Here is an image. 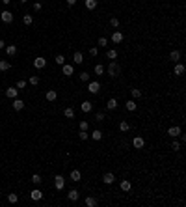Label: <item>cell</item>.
I'll return each instance as SVG.
<instances>
[{
	"instance_id": "obj_7",
	"label": "cell",
	"mask_w": 186,
	"mask_h": 207,
	"mask_svg": "<svg viewBox=\"0 0 186 207\" xmlns=\"http://www.w3.org/2000/svg\"><path fill=\"white\" fill-rule=\"evenodd\" d=\"M0 19H2L4 22H13V13H11V11H2V13H0Z\"/></svg>"
},
{
	"instance_id": "obj_46",
	"label": "cell",
	"mask_w": 186,
	"mask_h": 207,
	"mask_svg": "<svg viewBox=\"0 0 186 207\" xmlns=\"http://www.w3.org/2000/svg\"><path fill=\"white\" fill-rule=\"evenodd\" d=\"M171 149H175V151H179V149H181V142H177V140H173V144H171Z\"/></svg>"
},
{
	"instance_id": "obj_27",
	"label": "cell",
	"mask_w": 186,
	"mask_h": 207,
	"mask_svg": "<svg viewBox=\"0 0 186 207\" xmlns=\"http://www.w3.org/2000/svg\"><path fill=\"white\" fill-rule=\"evenodd\" d=\"M99 202H97V198H93V196H88V198H86V205H88V207H95Z\"/></svg>"
},
{
	"instance_id": "obj_50",
	"label": "cell",
	"mask_w": 186,
	"mask_h": 207,
	"mask_svg": "<svg viewBox=\"0 0 186 207\" xmlns=\"http://www.w3.org/2000/svg\"><path fill=\"white\" fill-rule=\"evenodd\" d=\"M0 49H6V43H4L2 39H0Z\"/></svg>"
},
{
	"instance_id": "obj_2",
	"label": "cell",
	"mask_w": 186,
	"mask_h": 207,
	"mask_svg": "<svg viewBox=\"0 0 186 207\" xmlns=\"http://www.w3.org/2000/svg\"><path fill=\"white\" fill-rule=\"evenodd\" d=\"M99 90H101V82H99V80H89L88 82V92L89 93L95 95V93H99Z\"/></svg>"
},
{
	"instance_id": "obj_18",
	"label": "cell",
	"mask_w": 186,
	"mask_h": 207,
	"mask_svg": "<svg viewBox=\"0 0 186 207\" xmlns=\"http://www.w3.org/2000/svg\"><path fill=\"white\" fill-rule=\"evenodd\" d=\"M6 54H8V56H15L17 54V47L15 45H6Z\"/></svg>"
},
{
	"instance_id": "obj_42",
	"label": "cell",
	"mask_w": 186,
	"mask_h": 207,
	"mask_svg": "<svg viewBox=\"0 0 186 207\" xmlns=\"http://www.w3.org/2000/svg\"><path fill=\"white\" fill-rule=\"evenodd\" d=\"M78 138H80V140H88V138H89L88 131H80V133H78Z\"/></svg>"
},
{
	"instance_id": "obj_34",
	"label": "cell",
	"mask_w": 186,
	"mask_h": 207,
	"mask_svg": "<svg viewBox=\"0 0 186 207\" xmlns=\"http://www.w3.org/2000/svg\"><path fill=\"white\" fill-rule=\"evenodd\" d=\"M130 93H132V97H134V99H140V97H142V90H138V88H132Z\"/></svg>"
},
{
	"instance_id": "obj_22",
	"label": "cell",
	"mask_w": 186,
	"mask_h": 207,
	"mask_svg": "<svg viewBox=\"0 0 186 207\" xmlns=\"http://www.w3.org/2000/svg\"><path fill=\"white\" fill-rule=\"evenodd\" d=\"M125 106H127V110L129 112H134L136 108H138V105H136V101H132V99H129V101L125 103Z\"/></svg>"
},
{
	"instance_id": "obj_15",
	"label": "cell",
	"mask_w": 186,
	"mask_h": 207,
	"mask_svg": "<svg viewBox=\"0 0 186 207\" xmlns=\"http://www.w3.org/2000/svg\"><path fill=\"white\" fill-rule=\"evenodd\" d=\"M67 198L71 200V202H77V200L80 198V192L77 190V188H73V190H69V194H67Z\"/></svg>"
},
{
	"instance_id": "obj_41",
	"label": "cell",
	"mask_w": 186,
	"mask_h": 207,
	"mask_svg": "<svg viewBox=\"0 0 186 207\" xmlns=\"http://www.w3.org/2000/svg\"><path fill=\"white\" fill-rule=\"evenodd\" d=\"M30 84H32V86H37V84H39V76H37V75L30 76Z\"/></svg>"
},
{
	"instance_id": "obj_19",
	"label": "cell",
	"mask_w": 186,
	"mask_h": 207,
	"mask_svg": "<svg viewBox=\"0 0 186 207\" xmlns=\"http://www.w3.org/2000/svg\"><path fill=\"white\" fill-rule=\"evenodd\" d=\"M45 97H46V101H50V103H52V101H56V97H58V92H56V90H49V92H46V95H45Z\"/></svg>"
},
{
	"instance_id": "obj_52",
	"label": "cell",
	"mask_w": 186,
	"mask_h": 207,
	"mask_svg": "<svg viewBox=\"0 0 186 207\" xmlns=\"http://www.w3.org/2000/svg\"><path fill=\"white\" fill-rule=\"evenodd\" d=\"M19 2H22V4H26V2H28V0H19Z\"/></svg>"
},
{
	"instance_id": "obj_29",
	"label": "cell",
	"mask_w": 186,
	"mask_h": 207,
	"mask_svg": "<svg viewBox=\"0 0 186 207\" xmlns=\"http://www.w3.org/2000/svg\"><path fill=\"white\" fill-rule=\"evenodd\" d=\"M22 22H24L26 26H30L32 22H34V17L32 15H22Z\"/></svg>"
},
{
	"instance_id": "obj_47",
	"label": "cell",
	"mask_w": 186,
	"mask_h": 207,
	"mask_svg": "<svg viewBox=\"0 0 186 207\" xmlns=\"http://www.w3.org/2000/svg\"><path fill=\"white\" fill-rule=\"evenodd\" d=\"M97 47H91V49H89V56H97Z\"/></svg>"
},
{
	"instance_id": "obj_8",
	"label": "cell",
	"mask_w": 186,
	"mask_h": 207,
	"mask_svg": "<svg viewBox=\"0 0 186 207\" xmlns=\"http://www.w3.org/2000/svg\"><path fill=\"white\" fill-rule=\"evenodd\" d=\"M181 133H182V131H181V127H177V125H173V127H170V129H167V134H170L171 138H177Z\"/></svg>"
},
{
	"instance_id": "obj_10",
	"label": "cell",
	"mask_w": 186,
	"mask_h": 207,
	"mask_svg": "<svg viewBox=\"0 0 186 207\" xmlns=\"http://www.w3.org/2000/svg\"><path fill=\"white\" fill-rule=\"evenodd\" d=\"M30 198L34 200V202H39V200H41V198H43V192H41V190H39V188H34V190L30 192Z\"/></svg>"
},
{
	"instance_id": "obj_36",
	"label": "cell",
	"mask_w": 186,
	"mask_h": 207,
	"mask_svg": "<svg viewBox=\"0 0 186 207\" xmlns=\"http://www.w3.org/2000/svg\"><path fill=\"white\" fill-rule=\"evenodd\" d=\"M119 129H121V131H123V133H127V131H129V129H130V125H129V123H127V121H121V123H119Z\"/></svg>"
},
{
	"instance_id": "obj_1",
	"label": "cell",
	"mask_w": 186,
	"mask_h": 207,
	"mask_svg": "<svg viewBox=\"0 0 186 207\" xmlns=\"http://www.w3.org/2000/svg\"><path fill=\"white\" fill-rule=\"evenodd\" d=\"M106 73H108L110 76H114V79H115V76H119V75H121V67H119V63L115 62V60H112V62L108 63V67H106Z\"/></svg>"
},
{
	"instance_id": "obj_40",
	"label": "cell",
	"mask_w": 186,
	"mask_h": 207,
	"mask_svg": "<svg viewBox=\"0 0 186 207\" xmlns=\"http://www.w3.org/2000/svg\"><path fill=\"white\" fill-rule=\"evenodd\" d=\"M99 45H101V47H106V45H108V38L101 35V38H99Z\"/></svg>"
},
{
	"instance_id": "obj_4",
	"label": "cell",
	"mask_w": 186,
	"mask_h": 207,
	"mask_svg": "<svg viewBox=\"0 0 186 207\" xmlns=\"http://www.w3.org/2000/svg\"><path fill=\"white\" fill-rule=\"evenodd\" d=\"M54 187H56V190H62V188L65 187V179H63V175H56L54 177Z\"/></svg>"
},
{
	"instance_id": "obj_37",
	"label": "cell",
	"mask_w": 186,
	"mask_h": 207,
	"mask_svg": "<svg viewBox=\"0 0 186 207\" xmlns=\"http://www.w3.org/2000/svg\"><path fill=\"white\" fill-rule=\"evenodd\" d=\"M56 63H58V66H63V63H65V56H63V54H58V56H56Z\"/></svg>"
},
{
	"instance_id": "obj_48",
	"label": "cell",
	"mask_w": 186,
	"mask_h": 207,
	"mask_svg": "<svg viewBox=\"0 0 186 207\" xmlns=\"http://www.w3.org/2000/svg\"><path fill=\"white\" fill-rule=\"evenodd\" d=\"M39 9H41V2H36L34 4V11H39Z\"/></svg>"
},
{
	"instance_id": "obj_38",
	"label": "cell",
	"mask_w": 186,
	"mask_h": 207,
	"mask_svg": "<svg viewBox=\"0 0 186 207\" xmlns=\"http://www.w3.org/2000/svg\"><path fill=\"white\" fill-rule=\"evenodd\" d=\"M32 183H34V185H39V183H41V175H39V174H34V175H32Z\"/></svg>"
},
{
	"instance_id": "obj_6",
	"label": "cell",
	"mask_w": 186,
	"mask_h": 207,
	"mask_svg": "<svg viewBox=\"0 0 186 207\" xmlns=\"http://www.w3.org/2000/svg\"><path fill=\"white\" fill-rule=\"evenodd\" d=\"M45 66H46V60L43 56H37L36 60H34V67H36V69H43Z\"/></svg>"
},
{
	"instance_id": "obj_16",
	"label": "cell",
	"mask_w": 186,
	"mask_h": 207,
	"mask_svg": "<svg viewBox=\"0 0 186 207\" xmlns=\"http://www.w3.org/2000/svg\"><path fill=\"white\" fill-rule=\"evenodd\" d=\"M13 108L17 110V112H19V110H22V108H24V101H22V99H13Z\"/></svg>"
},
{
	"instance_id": "obj_28",
	"label": "cell",
	"mask_w": 186,
	"mask_h": 207,
	"mask_svg": "<svg viewBox=\"0 0 186 207\" xmlns=\"http://www.w3.org/2000/svg\"><path fill=\"white\" fill-rule=\"evenodd\" d=\"M11 67V63L8 60H0V71H8Z\"/></svg>"
},
{
	"instance_id": "obj_23",
	"label": "cell",
	"mask_w": 186,
	"mask_h": 207,
	"mask_svg": "<svg viewBox=\"0 0 186 207\" xmlns=\"http://www.w3.org/2000/svg\"><path fill=\"white\" fill-rule=\"evenodd\" d=\"M117 99H108V103H106V108L108 110H115V108H117Z\"/></svg>"
},
{
	"instance_id": "obj_24",
	"label": "cell",
	"mask_w": 186,
	"mask_h": 207,
	"mask_svg": "<svg viewBox=\"0 0 186 207\" xmlns=\"http://www.w3.org/2000/svg\"><path fill=\"white\" fill-rule=\"evenodd\" d=\"M170 60H173V62H179V60H181V52H179V50H171L170 52Z\"/></svg>"
},
{
	"instance_id": "obj_51",
	"label": "cell",
	"mask_w": 186,
	"mask_h": 207,
	"mask_svg": "<svg viewBox=\"0 0 186 207\" xmlns=\"http://www.w3.org/2000/svg\"><path fill=\"white\" fill-rule=\"evenodd\" d=\"M0 2H2V4H6V6H8V4L11 2V0H0Z\"/></svg>"
},
{
	"instance_id": "obj_39",
	"label": "cell",
	"mask_w": 186,
	"mask_h": 207,
	"mask_svg": "<svg viewBox=\"0 0 186 207\" xmlns=\"http://www.w3.org/2000/svg\"><path fill=\"white\" fill-rule=\"evenodd\" d=\"M110 25H112L114 28H119V19L117 17H112V19H110Z\"/></svg>"
},
{
	"instance_id": "obj_49",
	"label": "cell",
	"mask_w": 186,
	"mask_h": 207,
	"mask_svg": "<svg viewBox=\"0 0 186 207\" xmlns=\"http://www.w3.org/2000/svg\"><path fill=\"white\" fill-rule=\"evenodd\" d=\"M65 2H67L69 6H74V4H77V0H65Z\"/></svg>"
},
{
	"instance_id": "obj_11",
	"label": "cell",
	"mask_w": 186,
	"mask_h": 207,
	"mask_svg": "<svg viewBox=\"0 0 186 207\" xmlns=\"http://www.w3.org/2000/svg\"><path fill=\"white\" fill-rule=\"evenodd\" d=\"M184 71H186V67L182 66V63H175V67H173V73H175L177 76H181V75H184Z\"/></svg>"
},
{
	"instance_id": "obj_33",
	"label": "cell",
	"mask_w": 186,
	"mask_h": 207,
	"mask_svg": "<svg viewBox=\"0 0 186 207\" xmlns=\"http://www.w3.org/2000/svg\"><path fill=\"white\" fill-rule=\"evenodd\" d=\"M89 136H91L93 140H101V138H102V133H101V131H99V129H97V131H93V133L89 134Z\"/></svg>"
},
{
	"instance_id": "obj_32",
	"label": "cell",
	"mask_w": 186,
	"mask_h": 207,
	"mask_svg": "<svg viewBox=\"0 0 186 207\" xmlns=\"http://www.w3.org/2000/svg\"><path fill=\"white\" fill-rule=\"evenodd\" d=\"M104 71H106V69H104L102 63H97V66H95V75H104Z\"/></svg>"
},
{
	"instance_id": "obj_25",
	"label": "cell",
	"mask_w": 186,
	"mask_h": 207,
	"mask_svg": "<svg viewBox=\"0 0 186 207\" xmlns=\"http://www.w3.org/2000/svg\"><path fill=\"white\" fill-rule=\"evenodd\" d=\"M97 4H99L97 0H86V8H88L89 11H93V9H95V8H97Z\"/></svg>"
},
{
	"instance_id": "obj_26",
	"label": "cell",
	"mask_w": 186,
	"mask_h": 207,
	"mask_svg": "<svg viewBox=\"0 0 186 207\" xmlns=\"http://www.w3.org/2000/svg\"><path fill=\"white\" fill-rule=\"evenodd\" d=\"M106 58H108L110 62H112V60H115V58H117V50H115V49H110V50L106 52Z\"/></svg>"
},
{
	"instance_id": "obj_35",
	"label": "cell",
	"mask_w": 186,
	"mask_h": 207,
	"mask_svg": "<svg viewBox=\"0 0 186 207\" xmlns=\"http://www.w3.org/2000/svg\"><path fill=\"white\" fill-rule=\"evenodd\" d=\"M8 202L9 203H17L19 202V196H17V194H8Z\"/></svg>"
},
{
	"instance_id": "obj_5",
	"label": "cell",
	"mask_w": 186,
	"mask_h": 207,
	"mask_svg": "<svg viewBox=\"0 0 186 207\" xmlns=\"http://www.w3.org/2000/svg\"><path fill=\"white\" fill-rule=\"evenodd\" d=\"M62 71H63V75H65V76H71L74 73V66H73V63H63Z\"/></svg>"
},
{
	"instance_id": "obj_14",
	"label": "cell",
	"mask_w": 186,
	"mask_h": 207,
	"mask_svg": "<svg viewBox=\"0 0 186 207\" xmlns=\"http://www.w3.org/2000/svg\"><path fill=\"white\" fill-rule=\"evenodd\" d=\"M17 95H19V90H17V88H8V90H6V97L15 99Z\"/></svg>"
},
{
	"instance_id": "obj_20",
	"label": "cell",
	"mask_w": 186,
	"mask_h": 207,
	"mask_svg": "<svg viewBox=\"0 0 186 207\" xmlns=\"http://www.w3.org/2000/svg\"><path fill=\"white\" fill-rule=\"evenodd\" d=\"M119 187H121V190H123V192H129L130 188H132L130 181H127V179H123V181H121V183H119Z\"/></svg>"
},
{
	"instance_id": "obj_21",
	"label": "cell",
	"mask_w": 186,
	"mask_h": 207,
	"mask_svg": "<svg viewBox=\"0 0 186 207\" xmlns=\"http://www.w3.org/2000/svg\"><path fill=\"white\" fill-rule=\"evenodd\" d=\"M80 108H82V112H91L93 110V103L91 101H84L82 105H80Z\"/></svg>"
},
{
	"instance_id": "obj_43",
	"label": "cell",
	"mask_w": 186,
	"mask_h": 207,
	"mask_svg": "<svg viewBox=\"0 0 186 207\" xmlns=\"http://www.w3.org/2000/svg\"><path fill=\"white\" fill-rule=\"evenodd\" d=\"M78 127H80V131H88V129H89V123H88V121H80Z\"/></svg>"
},
{
	"instance_id": "obj_3",
	"label": "cell",
	"mask_w": 186,
	"mask_h": 207,
	"mask_svg": "<svg viewBox=\"0 0 186 207\" xmlns=\"http://www.w3.org/2000/svg\"><path fill=\"white\" fill-rule=\"evenodd\" d=\"M110 39H112V43H114V45H117V43H121V41L125 39V35L121 34L119 30H114V34H112V38H110Z\"/></svg>"
},
{
	"instance_id": "obj_44",
	"label": "cell",
	"mask_w": 186,
	"mask_h": 207,
	"mask_svg": "<svg viewBox=\"0 0 186 207\" xmlns=\"http://www.w3.org/2000/svg\"><path fill=\"white\" fill-rule=\"evenodd\" d=\"M95 121H99V123L104 121V114H102V112H97V114H95Z\"/></svg>"
},
{
	"instance_id": "obj_31",
	"label": "cell",
	"mask_w": 186,
	"mask_h": 207,
	"mask_svg": "<svg viewBox=\"0 0 186 207\" xmlns=\"http://www.w3.org/2000/svg\"><path fill=\"white\" fill-rule=\"evenodd\" d=\"M63 116H65V118H74V110H73V106H69V108L63 110Z\"/></svg>"
},
{
	"instance_id": "obj_12",
	"label": "cell",
	"mask_w": 186,
	"mask_h": 207,
	"mask_svg": "<svg viewBox=\"0 0 186 207\" xmlns=\"http://www.w3.org/2000/svg\"><path fill=\"white\" fill-rule=\"evenodd\" d=\"M132 146H134V147H136V149H142V147L145 146V140H143L142 136H136L134 140H132Z\"/></svg>"
},
{
	"instance_id": "obj_17",
	"label": "cell",
	"mask_w": 186,
	"mask_h": 207,
	"mask_svg": "<svg viewBox=\"0 0 186 207\" xmlns=\"http://www.w3.org/2000/svg\"><path fill=\"white\" fill-rule=\"evenodd\" d=\"M80 179H82V174H80V170H71V181L78 183Z\"/></svg>"
},
{
	"instance_id": "obj_13",
	"label": "cell",
	"mask_w": 186,
	"mask_h": 207,
	"mask_svg": "<svg viewBox=\"0 0 186 207\" xmlns=\"http://www.w3.org/2000/svg\"><path fill=\"white\" fill-rule=\"evenodd\" d=\"M73 62L74 63H77V66H80V63H84V54H82V52H74V54H73Z\"/></svg>"
},
{
	"instance_id": "obj_45",
	"label": "cell",
	"mask_w": 186,
	"mask_h": 207,
	"mask_svg": "<svg viewBox=\"0 0 186 207\" xmlns=\"http://www.w3.org/2000/svg\"><path fill=\"white\" fill-rule=\"evenodd\" d=\"M26 88V80H19L17 82V90H24Z\"/></svg>"
},
{
	"instance_id": "obj_9",
	"label": "cell",
	"mask_w": 186,
	"mask_h": 207,
	"mask_svg": "<svg viewBox=\"0 0 186 207\" xmlns=\"http://www.w3.org/2000/svg\"><path fill=\"white\" fill-rule=\"evenodd\" d=\"M114 181H115V175H114L112 172H108V174L102 175V183H104V185H112Z\"/></svg>"
},
{
	"instance_id": "obj_30",
	"label": "cell",
	"mask_w": 186,
	"mask_h": 207,
	"mask_svg": "<svg viewBox=\"0 0 186 207\" xmlns=\"http://www.w3.org/2000/svg\"><path fill=\"white\" fill-rule=\"evenodd\" d=\"M80 80H82V82H89L91 80V76H89L88 71H82V73H80Z\"/></svg>"
}]
</instances>
